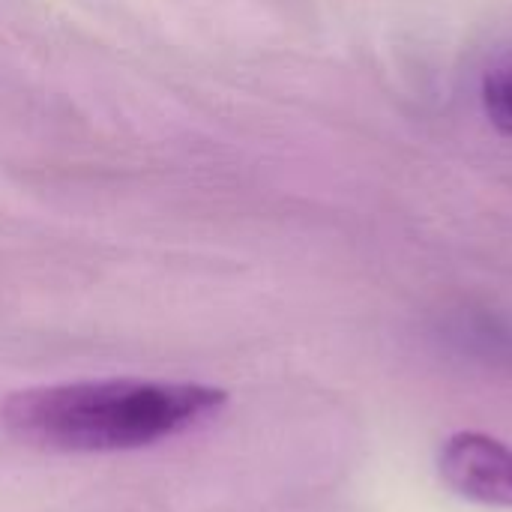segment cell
I'll use <instances>...</instances> for the list:
<instances>
[{"label": "cell", "instance_id": "1", "mask_svg": "<svg viewBox=\"0 0 512 512\" xmlns=\"http://www.w3.org/2000/svg\"><path fill=\"white\" fill-rule=\"evenodd\" d=\"M225 390L192 381L102 378L12 393L3 426L24 444L54 453H123L207 426Z\"/></svg>", "mask_w": 512, "mask_h": 512}, {"label": "cell", "instance_id": "2", "mask_svg": "<svg viewBox=\"0 0 512 512\" xmlns=\"http://www.w3.org/2000/svg\"><path fill=\"white\" fill-rule=\"evenodd\" d=\"M441 480L465 501L512 510V447L486 432H456L438 453Z\"/></svg>", "mask_w": 512, "mask_h": 512}, {"label": "cell", "instance_id": "3", "mask_svg": "<svg viewBox=\"0 0 512 512\" xmlns=\"http://www.w3.org/2000/svg\"><path fill=\"white\" fill-rule=\"evenodd\" d=\"M441 345L462 363L512 375V318L465 309L441 321Z\"/></svg>", "mask_w": 512, "mask_h": 512}, {"label": "cell", "instance_id": "4", "mask_svg": "<svg viewBox=\"0 0 512 512\" xmlns=\"http://www.w3.org/2000/svg\"><path fill=\"white\" fill-rule=\"evenodd\" d=\"M483 111L495 129L512 135V51L501 54L483 72Z\"/></svg>", "mask_w": 512, "mask_h": 512}]
</instances>
